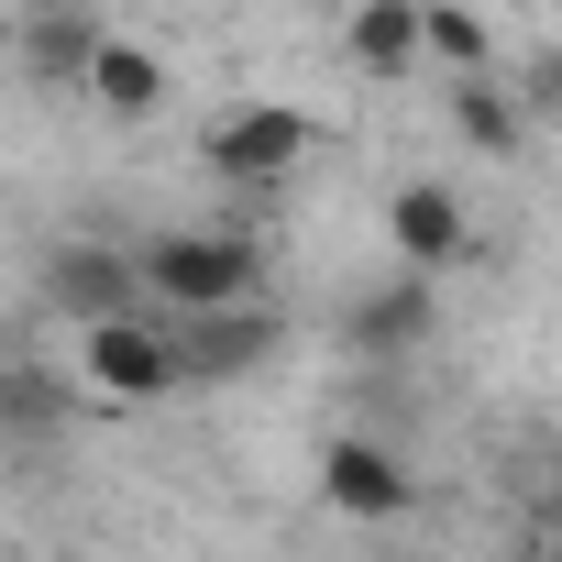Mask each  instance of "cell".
Segmentation results:
<instances>
[{
	"label": "cell",
	"mask_w": 562,
	"mask_h": 562,
	"mask_svg": "<svg viewBox=\"0 0 562 562\" xmlns=\"http://www.w3.org/2000/svg\"><path fill=\"white\" fill-rule=\"evenodd\" d=\"M89 56H100V12H78V0H45V12L23 23V67H34L45 89H78Z\"/></svg>",
	"instance_id": "10"
},
{
	"label": "cell",
	"mask_w": 562,
	"mask_h": 562,
	"mask_svg": "<svg viewBox=\"0 0 562 562\" xmlns=\"http://www.w3.org/2000/svg\"><path fill=\"white\" fill-rule=\"evenodd\" d=\"M78 386H100V397H122V408H144V397H177L188 375H177V331H166V310L144 299V310L78 321Z\"/></svg>",
	"instance_id": "2"
},
{
	"label": "cell",
	"mask_w": 562,
	"mask_h": 562,
	"mask_svg": "<svg viewBox=\"0 0 562 562\" xmlns=\"http://www.w3.org/2000/svg\"><path fill=\"white\" fill-rule=\"evenodd\" d=\"M133 276L155 310H232V299H265V254L243 232H155L133 243Z\"/></svg>",
	"instance_id": "1"
},
{
	"label": "cell",
	"mask_w": 562,
	"mask_h": 562,
	"mask_svg": "<svg viewBox=\"0 0 562 562\" xmlns=\"http://www.w3.org/2000/svg\"><path fill=\"white\" fill-rule=\"evenodd\" d=\"M78 89H89L111 122H155V111H166V67H155L133 34H100V56H89V78H78Z\"/></svg>",
	"instance_id": "9"
},
{
	"label": "cell",
	"mask_w": 562,
	"mask_h": 562,
	"mask_svg": "<svg viewBox=\"0 0 562 562\" xmlns=\"http://www.w3.org/2000/svg\"><path fill=\"white\" fill-rule=\"evenodd\" d=\"M452 133H463L474 155H518V144H529V100L496 89V67H463V78H452Z\"/></svg>",
	"instance_id": "11"
},
{
	"label": "cell",
	"mask_w": 562,
	"mask_h": 562,
	"mask_svg": "<svg viewBox=\"0 0 562 562\" xmlns=\"http://www.w3.org/2000/svg\"><path fill=\"white\" fill-rule=\"evenodd\" d=\"M321 496H331L342 518H375V529H386V518L419 507V474H408L375 430H331V441H321Z\"/></svg>",
	"instance_id": "5"
},
{
	"label": "cell",
	"mask_w": 562,
	"mask_h": 562,
	"mask_svg": "<svg viewBox=\"0 0 562 562\" xmlns=\"http://www.w3.org/2000/svg\"><path fill=\"white\" fill-rule=\"evenodd\" d=\"M419 56H441V67H496V34L463 12V0H419Z\"/></svg>",
	"instance_id": "14"
},
{
	"label": "cell",
	"mask_w": 562,
	"mask_h": 562,
	"mask_svg": "<svg viewBox=\"0 0 562 562\" xmlns=\"http://www.w3.org/2000/svg\"><path fill=\"white\" fill-rule=\"evenodd\" d=\"M67 408H78V386H67L56 364H0V430H12V441L67 430Z\"/></svg>",
	"instance_id": "13"
},
{
	"label": "cell",
	"mask_w": 562,
	"mask_h": 562,
	"mask_svg": "<svg viewBox=\"0 0 562 562\" xmlns=\"http://www.w3.org/2000/svg\"><path fill=\"white\" fill-rule=\"evenodd\" d=\"M166 331H177V375H188V386L254 375V364L276 353V321H265V299H232V310H166Z\"/></svg>",
	"instance_id": "4"
},
{
	"label": "cell",
	"mask_w": 562,
	"mask_h": 562,
	"mask_svg": "<svg viewBox=\"0 0 562 562\" xmlns=\"http://www.w3.org/2000/svg\"><path fill=\"white\" fill-rule=\"evenodd\" d=\"M45 310L56 321H111V310H144V276L122 243H56L45 254Z\"/></svg>",
	"instance_id": "6"
},
{
	"label": "cell",
	"mask_w": 562,
	"mask_h": 562,
	"mask_svg": "<svg viewBox=\"0 0 562 562\" xmlns=\"http://www.w3.org/2000/svg\"><path fill=\"white\" fill-rule=\"evenodd\" d=\"M353 67L364 78H408L419 67V0H353Z\"/></svg>",
	"instance_id": "12"
},
{
	"label": "cell",
	"mask_w": 562,
	"mask_h": 562,
	"mask_svg": "<svg viewBox=\"0 0 562 562\" xmlns=\"http://www.w3.org/2000/svg\"><path fill=\"white\" fill-rule=\"evenodd\" d=\"M386 243H397L419 276H441V265L474 243V221H463V199H452V188H430V177H419V188H397V199H386Z\"/></svg>",
	"instance_id": "7"
},
{
	"label": "cell",
	"mask_w": 562,
	"mask_h": 562,
	"mask_svg": "<svg viewBox=\"0 0 562 562\" xmlns=\"http://www.w3.org/2000/svg\"><path fill=\"white\" fill-rule=\"evenodd\" d=\"M551 540H562V507H551Z\"/></svg>",
	"instance_id": "16"
},
{
	"label": "cell",
	"mask_w": 562,
	"mask_h": 562,
	"mask_svg": "<svg viewBox=\"0 0 562 562\" xmlns=\"http://www.w3.org/2000/svg\"><path fill=\"white\" fill-rule=\"evenodd\" d=\"M430 342V276L408 265L397 288H364L353 299V353H375V364H397V353H419Z\"/></svg>",
	"instance_id": "8"
},
{
	"label": "cell",
	"mask_w": 562,
	"mask_h": 562,
	"mask_svg": "<svg viewBox=\"0 0 562 562\" xmlns=\"http://www.w3.org/2000/svg\"><path fill=\"white\" fill-rule=\"evenodd\" d=\"M518 100H529V111H540V122H562V45H551V56H540V67H529V89H518Z\"/></svg>",
	"instance_id": "15"
},
{
	"label": "cell",
	"mask_w": 562,
	"mask_h": 562,
	"mask_svg": "<svg viewBox=\"0 0 562 562\" xmlns=\"http://www.w3.org/2000/svg\"><path fill=\"white\" fill-rule=\"evenodd\" d=\"M310 144H321V122L288 111V100H254V111H221L210 122V166L243 177V188H276L288 166H310Z\"/></svg>",
	"instance_id": "3"
}]
</instances>
